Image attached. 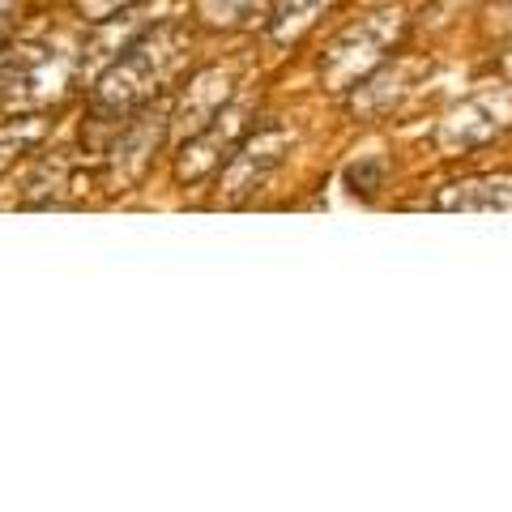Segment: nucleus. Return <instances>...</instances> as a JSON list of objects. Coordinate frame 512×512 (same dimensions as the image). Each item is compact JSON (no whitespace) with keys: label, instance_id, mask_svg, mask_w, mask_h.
<instances>
[{"label":"nucleus","instance_id":"nucleus-13","mask_svg":"<svg viewBox=\"0 0 512 512\" xmlns=\"http://www.w3.org/2000/svg\"><path fill=\"white\" fill-rule=\"evenodd\" d=\"M133 5L137 0H77V9H82L86 22H107V18H116V13L133 9Z\"/></svg>","mask_w":512,"mask_h":512},{"label":"nucleus","instance_id":"nucleus-1","mask_svg":"<svg viewBox=\"0 0 512 512\" xmlns=\"http://www.w3.org/2000/svg\"><path fill=\"white\" fill-rule=\"evenodd\" d=\"M188 30L180 22H158L141 39H133L120 52V60L94 82L90 90V116L94 120H128L137 107H146L163 90L175 69L184 64Z\"/></svg>","mask_w":512,"mask_h":512},{"label":"nucleus","instance_id":"nucleus-10","mask_svg":"<svg viewBox=\"0 0 512 512\" xmlns=\"http://www.w3.org/2000/svg\"><path fill=\"white\" fill-rule=\"evenodd\" d=\"M329 9V0H278V9L269 13V35L278 43H295L303 30H312L316 18Z\"/></svg>","mask_w":512,"mask_h":512},{"label":"nucleus","instance_id":"nucleus-2","mask_svg":"<svg viewBox=\"0 0 512 512\" xmlns=\"http://www.w3.org/2000/svg\"><path fill=\"white\" fill-rule=\"evenodd\" d=\"M397 35H402V13L397 9L367 13L363 22L346 26L342 35L329 43L325 60H320V77H325L333 90H350L355 82H363L384 56H389Z\"/></svg>","mask_w":512,"mask_h":512},{"label":"nucleus","instance_id":"nucleus-7","mask_svg":"<svg viewBox=\"0 0 512 512\" xmlns=\"http://www.w3.org/2000/svg\"><path fill=\"white\" fill-rule=\"evenodd\" d=\"M440 210H512V175H474V180L448 184L436 197Z\"/></svg>","mask_w":512,"mask_h":512},{"label":"nucleus","instance_id":"nucleus-9","mask_svg":"<svg viewBox=\"0 0 512 512\" xmlns=\"http://www.w3.org/2000/svg\"><path fill=\"white\" fill-rule=\"evenodd\" d=\"M158 133H163V124H150V120H128L120 128L116 146H111V163H116V180L120 184L137 180V175L146 171L150 154L158 146Z\"/></svg>","mask_w":512,"mask_h":512},{"label":"nucleus","instance_id":"nucleus-14","mask_svg":"<svg viewBox=\"0 0 512 512\" xmlns=\"http://www.w3.org/2000/svg\"><path fill=\"white\" fill-rule=\"evenodd\" d=\"M13 18H18V0H0V43L9 39V30H13Z\"/></svg>","mask_w":512,"mask_h":512},{"label":"nucleus","instance_id":"nucleus-5","mask_svg":"<svg viewBox=\"0 0 512 512\" xmlns=\"http://www.w3.org/2000/svg\"><path fill=\"white\" fill-rule=\"evenodd\" d=\"M286 146H291V137H286L282 128H265V133L239 141V150L227 158V171H222V192H227V201H244L248 192L261 188L269 175L278 171Z\"/></svg>","mask_w":512,"mask_h":512},{"label":"nucleus","instance_id":"nucleus-11","mask_svg":"<svg viewBox=\"0 0 512 512\" xmlns=\"http://www.w3.org/2000/svg\"><path fill=\"white\" fill-rule=\"evenodd\" d=\"M47 133L43 116H22V120H9L0 128V171H9L26 150H35Z\"/></svg>","mask_w":512,"mask_h":512},{"label":"nucleus","instance_id":"nucleus-3","mask_svg":"<svg viewBox=\"0 0 512 512\" xmlns=\"http://www.w3.org/2000/svg\"><path fill=\"white\" fill-rule=\"evenodd\" d=\"M73 56L52 43H18L0 52V103H47L64 90Z\"/></svg>","mask_w":512,"mask_h":512},{"label":"nucleus","instance_id":"nucleus-6","mask_svg":"<svg viewBox=\"0 0 512 512\" xmlns=\"http://www.w3.org/2000/svg\"><path fill=\"white\" fill-rule=\"evenodd\" d=\"M244 111L239 107H227L218 111V116L201 128V133H192L184 141V158H180V180H201V175H210L214 167H222V158H231L239 150V133H244V124H239Z\"/></svg>","mask_w":512,"mask_h":512},{"label":"nucleus","instance_id":"nucleus-4","mask_svg":"<svg viewBox=\"0 0 512 512\" xmlns=\"http://www.w3.org/2000/svg\"><path fill=\"white\" fill-rule=\"evenodd\" d=\"M508 124H512V94L508 90H483V94H474V99L448 111L436 141H440V150L461 154V150L487 146V141L500 137Z\"/></svg>","mask_w":512,"mask_h":512},{"label":"nucleus","instance_id":"nucleus-12","mask_svg":"<svg viewBox=\"0 0 512 512\" xmlns=\"http://www.w3.org/2000/svg\"><path fill=\"white\" fill-rule=\"evenodd\" d=\"M274 0H205V13L222 26H248L256 18H265Z\"/></svg>","mask_w":512,"mask_h":512},{"label":"nucleus","instance_id":"nucleus-8","mask_svg":"<svg viewBox=\"0 0 512 512\" xmlns=\"http://www.w3.org/2000/svg\"><path fill=\"white\" fill-rule=\"evenodd\" d=\"M231 107V73H222V69H210V73H201L197 82L188 86V99H184V111L175 120L188 124V137L192 133H201L205 124H210L218 111H227Z\"/></svg>","mask_w":512,"mask_h":512}]
</instances>
